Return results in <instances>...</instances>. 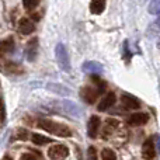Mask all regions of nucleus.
Segmentation results:
<instances>
[{
    "label": "nucleus",
    "mask_w": 160,
    "mask_h": 160,
    "mask_svg": "<svg viewBox=\"0 0 160 160\" xmlns=\"http://www.w3.org/2000/svg\"><path fill=\"white\" fill-rule=\"evenodd\" d=\"M55 56H56V61H58V65L63 72L69 73L72 70V66H70V58H69V53H68V49L63 44L59 42L58 45L55 47Z\"/></svg>",
    "instance_id": "3"
},
{
    "label": "nucleus",
    "mask_w": 160,
    "mask_h": 160,
    "mask_svg": "<svg viewBox=\"0 0 160 160\" xmlns=\"http://www.w3.org/2000/svg\"><path fill=\"white\" fill-rule=\"evenodd\" d=\"M82 70L87 75H101L102 70H104V66L97 61H86L82 65Z\"/></svg>",
    "instance_id": "7"
},
{
    "label": "nucleus",
    "mask_w": 160,
    "mask_h": 160,
    "mask_svg": "<svg viewBox=\"0 0 160 160\" xmlns=\"http://www.w3.org/2000/svg\"><path fill=\"white\" fill-rule=\"evenodd\" d=\"M18 30L24 35H30V34H32L35 31V24L30 18H21L18 21Z\"/></svg>",
    "instance_id": "14"
},
{
    "label": "nucleus",
    "mask_w": 160,
    "mask_h": 160,
    "mask_svg": "<svg viewBox=\"0 0 160 160\" xmlns=\"http://www.w3.org/2000/svg\"><path fill=\"white\" fill-rule=\"evenodd\" d=\"M22 4H24V8L27 11H32L38 7L39 0H22Z\"/></svg>",
    "instance_id": "19"
},
{
    "label": "nucleus",
    "mask_w": 160,
    "mask_h": 160,
    "mask_svg": "<svg viewBox=\"0 0 160 160\" xmlns=\"http://www.w3.org/2000/svg\"><path fill=\"white\" fill-rule=\"evenodd\" d=\"M14 51V39L7 38L4 41H0V53H11Z\"/></svg>",
    "instance_id": "17"
},
{
    "label": "nucleus",
    "mask_w": 160,
    "mask_h": 160,
    "mask_svg": "<svg viewBox=\"0 0 160 160\" xmlns=\"http://www.w3.org/2000/svg\"><path fill=\"white\" fill-rule=\"evenodd\" d=\"M105 4H107V0H91L90 2V11L93 14H101L105 10Z\"/></svg>",
    "instance_id": "15"
},
{
    "label": "nucleus",
    "mask_w": 160,
    "mask_h": 160,
    "mask_svg": "<svg viewBox=\"0 0 160 160\" xmlns=\"http://www.w3.org/2000/svg\"><path fill=\"white\" fill-rule=\"evenodd\" d=\"M32 20H39V14H32Z\"/></svg>",
    "instance_id": "26"
},
{
    "label": "nucleus",
    "mask_w": 160,
    "mask_h": 160,
    "mask_svg": "<svg viewBox=\"0 0 160 160\" xmlns=\"http://www.w3.org/2000/svg\"><path fill=\"white\" fill-rule=\"evenodd\" d=\"M100 128H101V119H100V117L91 115L87 122V135L91 139L97 138V135L100 132Z\"/></svg>",
    "instance_id": "8"
},
{
    "label": "nucleus",
    "mask_w": 160,
    "mask_h": 160,
    "mask_svg": "<svg viewBox=\"0 0 160 160\" xmlns=\"http://www.w3.org/2000/svg\"><path fill=\"white\" fill-rule=\"evenodd\" d=\"M149 121V115L145 112H135L128 118V125L131 127H142Z\"/></svg>",
    "instance_id": "13"
},
{
    "label": "nucleus",
    "mask_w": 160,
    "mask_h": 160,
    "mask_svg": "<svg viewBox=\"0 0 160 160\" xmlns=\"http://www.w3.org/2000/svg\"><path fill=\"white\" fill-rule=\"evenodd\" d=\"M155 139L148 138L142 145V158L143 159H153L156 158V146H155Z\"/></svg>",
    "instance_id": "9"
},
{
    "label": "nucleus",
    "mask_w": 160,
    "mask_h": 160,
    "mask_svg": "<svg viewBox=\"0 0 160 160\" xmlns=\"http://www.w3.org/2000/svg\"><path fill=\"white\" fill-rule=\"evenodd\" d=\"M149 13L150 14H159L160 13V0H150Z\"/></svg>",
    "instance_id": "21"
},
{
    "label": "nucleus",
    "mask_w": 160,
    "mask_h": 160,
    "mask_svg": "<svg viewBox=\"0 0 160 160\" xmlns=\"http://www.w3.org/2000/svg\"><path fill=\"white\" fill-rule=\"evenodd\" d=\"M38 127L42 128L44 131H47V132L52 133V135L59 136V138H70L72 136V129L68 125L52 121V119L41 118L38 121Z\"/></svg>",
    "instance_id": "1"
},
{
    "label": "nucleus",
    "mask_w": 160,
    "mask_h": 160,
    "mask_svg": "<svg viewBox=\"0 0 160 160\" xmlns=\"http://www.w3.org/2000/svg\"><path fill=\"white\" fill-rule=\"evenodd\" d=\"M101 159L102 160H115L117 155L114 153V150H111V149H102L101 150Z\"/></svg>",
    "instance_id": "20"
},
{
    "label": "nucleus",
    "mask_w": 160,
    "mask_h": 160,
    "mask_svg": "<svg viewBox=\"0 0 160 160\" xmlns=\"http://www.w3.org/2000/svg\"><path fill=\"white\" fill-rule=\"evenodd\" d=\"M87 158L90 160H97V150L94 146H90L87 150Z\"/></svg>",
    "instance_id": "23"
},
{
    "label": "nucleus",
    "mask_w": 160,
    "mask_h": 160,
    "mask_svg": "<svg viewBox=\"0 0 160 160\" xmlns=\"http://www.w3.org/2000/svg\"><path fill=\"white\" fill-rule=\"evenodd\" d=\"M69 156V149L65 145H53L48 149V158L49 159H65Z\"/></svg>",
    "instance_id": "6"
},
{
    "label": "nucleus",
    "mask_w": 160,
    "mask_h": 160,
    "mask_svg": "<svg viewBox=\"0 0 160 160\" xmlns=\"http://www.w3.org/2000/svg\"><path fill=\"white\" fill-rule=\"evenodd\" d=\"M28 136H30V133H28V131L24 129V128L18 129V132H17V138H18L20 141H27Z\"/></svg>",
    "instance_id": "22"
},
{
    "label": "nucleus",
    "mask_w": 160,
    "mask_h": 160,
    "mask_svg": "<svg viewBox=\"0 0 160 160\" xmlns=\"http://www.w3.org/2000/svg\"><path fill=\"white\" fill-rule=\"evenodd\" d=\"M118 128H119V121H117L115 118H108L107 121H105L102 129H101L102 139H104V141H108V139H110L111 136L117 132V129H118Z\"/></svg>",
    "instance_id": "5"
},
{
    "label": "nucleus",
    "mask_w": 160,
    "mask_h": 160,
    "mask_svg": "<svg viewBox=\"0 0 160 160\" xmlns=\"http://www.w3.org/2000/svg\"><path fill=\"white\" fill-rule=\"evenodd\" d=\"M53 139L48 138V136H44L41 133H31V142L34 145H38V146H44V145L51 143Z\"/></svg>",
    "instance_id": "16"
},
{
    "label": "nucleus",
    "mask_w": 160,
    "mask_h": 160,
    "mask_svg": "<svg viewBox=\"0 0 160 160\" xmlns=\"http://www.w3.org/2000/svg\"><path fill=\"white\" fill-rule=\"evenodd\" d=\"M21 159H22V160H35V159H42V155L38 152V150L30 149V152H28V153H24V155H21Z\"/></svg>",
    "instance_id": "18"
},
{
    "label": "nucleus",
    "mask_w": 160,
    "mask_h": 160,
    "mask_svg": "<svg viewBox=\"0 0 160 160\" xmlns=\"http://www.w3.org/2000/svg\"><path fill=\"white\" fill-rule=\"evenodd\" d=\"M131 56L132 55H129V51H128V41H125L124 42V58H125V62H129L131 61Z\"/></svg>",
    "instance_id": "24"
},
{
    "label": "nucleus",
    "mask_w": 160,
    "mask_h": 160,
    "mask_svg": "<svg viewBox=\"0 0 160 160\" xmlns=\"http://www.w3.org/2000/svg\"><path fill=\"white\" fill-rule=\"evenodd\" d=\"M4 117H6V108H4V104H3L2 98H0V122L4 121Z\"/></svg>",
    "instance_id": "25"
},
{
    "label": "nucleus",
    "mask_w": 160,
    "mask_h": 160,
    "mask_svg": "<svg viewBox=\"0 0 160 160\" xmlns=\"http://www.w3.org/2000/svg\"><path fill=\"white\" fill-rule=\"evenodd\" d=\"M105 84L104 82H100L98 87H93V86H84V87L80 88V96L84 100L87 104H94L97 101V98L100 97V94L104 91Z\"/></svg>",
    "instance_id": "2"
},
{
    "label": "nucleus",
    "mask_w": 160,
    "mask_h": 160,
    "mask_svg": "<svg viewBox=\"0 0 160 160\" xmlns=\"http://www.w3.org/2000/svg\"><path fill=\"white\" fill-rule=\"evenodd\" d=\"M121 101H122V105L127 110H139L142 107L139 98H136L135 96H131V94H124L121 97Z\"/></svg>",
    "instance_id": "12"
},
{
    "label": "nucleus",
    "mask_w": 160,
    "mask_h": 160,
    "mask_svg": "<svg viewBox=\"0 0 160 160\" xmlns=\"http://www.w3.org/2000/svg\"><path fill=\"white\" fill-rule=\"evenodd\" d=\"M38 49H39V44H38V38H31L27 44V49H25V55L27 59L30 62H34L38 55Z\"/></svg>",
    "instance_id": "10"
},
{
    "label": "nucleus",
    "mask_w": 160,
    "mask_h": 160,
    "mask_svg": "<svg viewBox=\"0 0 160 160\" xmlns=\"http://www.w3.org/2000/svg\"><path fill=\"white\" fill-rule=\"evenodd\" d=\"M56 107L59 108V111H62V112L68 114V115L70 117H79L82 115V110L79 108V105L76 104V102L70 101V100H59V101H55Z\"/></svg>",
    "instance_id": "4"
},
{
    "label": "nucleus",
    "mask_w": 160,
    "mask_h": 160,
    "mask_svg": "<svg viewBox=\"0 0 160 160\" xmlns=\"http://www.w3.org/2000/svg\"><path fill=\"white\" fill-rule=\"evenodd\" d=\"M117 101V96L115 93H112V91H108V93H105V96L102 97V100L98 102V111H107L108 108H111L114 104H115Z\"/></svg>",
    "instance_id": "11"
}]
</instances>
